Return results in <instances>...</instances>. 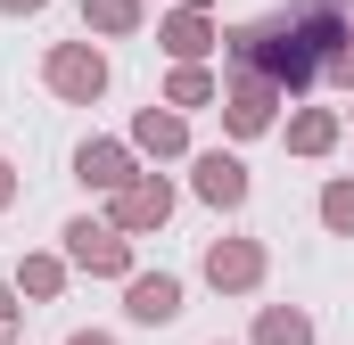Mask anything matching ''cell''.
<instances>
[{"label": "cell", "instance_id": "obj_22", "mask_svg": "<svg viewBox=\"0 0 354 345\" xmlns=\"http://www.w3.org/2000/svg\"><path fill=\"white\" fill-rule=\"evenodd\" d=\"M181 8H206V0H181Z\"/></svg>", "mask_w": 354, "mask_h": 345}, {"label": "cell", "instance_id": "obj_2", "mask_svg": "<svg viewBox=\"0 0 354 345\" xmlns=\"http://www.w3.org/2000/svg\"><path fill=\"white\" fill-rule=\"evenodd\" d=\"M41 75H50V90H58V99H75V107H91V99L107 90V58H99L91 41H58Z\"/></svg>", "mask_w": 354, "mask_h": 345}, {"label": "cell", "instance_id": "obj_10", "mask_svg": "<svg viewBox=\"0 0 354 345\" xmlns=\"http://www.w3.org/2000/svg\"><path fill=\"white\" fill-rule=\"evenodd\" d=\"M132 140H140V148H157V157H181V148H189V132H181L174 107H149V115L132 124Z\"/></svg>", "mask_w": 354, "mask_h": 345}, {"label": "cell", "instance_id": "obj_13", "mask_svg": "<svg viewBox=\"0 0 354 345\" xmlns=\"http://www.w3.org/2000/svg\"><path fill=\"white\" fill-rule=\"evenodd\" d=\"M17 288H25V296H41V304H50V296H58V288H66V263H58V255H25V263H17Z\"/></svg>", "mask_w": 354, "mask_h": 345}, {"label": "cell", "instance_id": "obj_9", "mask_svg": "<svg viewBox=\"0 0 354 345\" xmlns=\"http://www.w3.org/2000/svg\"><path fill=\"white\" fill-rule=\"evenodd\" d=\"M157 41H165V50H174L181 66H198V58H206V50H214V25H206V17H198V8H174V17H165V25H157Z\"/></svg>", "mask_w": 354, "mask_h": 345}, {"label": "cell", "instance_id": "obj_3", "mask_svg": "<svg viewBox=\"0 0 354 345\" xmlns=\"http://www.w3.org/2000/svg\"><path fill=\"white\" fill-rule=\"evenodd\" d=\"M124 313H132L140 329H165V321H181V279H174V271H132Z\"/></svg>", "mask_w": 354, "mask_h": 345}, {"label": "cell", "instance_id": "obj_8", "mask_svg": "<svg viewBox=\"0 0 354 345\" xmlns=\"http://www.w3.org/2000/svg\"><path fill=\"white\" fill-rule=\"evenodd\" d=\"M75 172H83L91 189H124V181H140L124 140H83V148H75Z\"/></svg>", "mask_w": 354, "mask_h": 345}, {"label": "cell", "instance_id": "obj_11", "mask_svg": "<svg viewBox=\"0 0 354 345\" xmlns=\"http://www.w3.org/2000/svg\"><path fill=\"white\" fill-rule=\"evenodd\" d=\"M256 345H313V321H305L297 304H264V321H256Z\"/></svg>", "mask_w": 354, "mask_h": 345}, {"label": "cell", "instance_id": "obj_12", "mask_svg": "<svg viewBox=\"0 0 354 345\" xmlns=\"http://www.w3.org/2000/svg\"><path fill=\"white\" fill-rule=\"evenodd\" d=\"M330 140H338V115H330V107H305V115L288 124V148H297V157H322Z\"/></svg>", "mask_w": 354, "mask_h": 345}, {"label": "cell", "instance_id": "obj_6", "mask_svg": "<svg viewBox=\"0 0 354 345\" xmlns=\"http://www.w3.org/2000/svg\"><path fill=\"white\" fill-rule=\"evenodd\" d=\"M272 107H280V90H272L264 75H239V83L223 90V124H231V132H264Z\"/></svg>", "mask_w": 354, "mask_h": 345}, {"label": "cell", "instance_id": "obj_5", "mask_svg": "<svg viewBox=\"0 0 354 345\" xmlns=\"http://www.w3.org/2000/svg\"><path fill=\"white\" fill-rule=\"evenodd\" d=\"M165 214H174V189H165V181H124L107 222H115V230H157Z\"/></svg>", "mask_w": 354, "mask_h": 345}, {"label": "cell", "instance_id": "obj_21", "mask_svg": "<svg viewBox=\"0 0 354 345\" xmlns=\"http://www.w3.org/2000/svg\"><path fill=\"white\" fill-rule=\"evenodd\" d=\"M66 345H115V337H99V329H75V337H66Z\"/></svg>", "mask_w": 354, "mask_h": 345}, {"label": "cell", "instance_id": "obj_20", "mask_svg": "<svg viewBox=\"0 0 354 345\" xmlns=\"http://www.w3.org/2000/svg\"><path fill=\"white\" fill-rule=\"evenodd\" d=\"M8 197H17V172H8V157H0V206H8Z\"/></svg>", "mask_w": 354, "mask_h": 345}, {"label": "cell", "instance_id": "obj_24", "mask_svg": "<svg viewBox=\"0 0 354 345\" xmlns=\"http://www.w3.org/2000/svg\"><path fill=\"white\" fill-rule=\"evenodd\" d=\"M0 345H17V337H0Z\"/></svg>", "mask_w": 354, "mask_h": 345}, {"label": "cell", "instance_id": "obj_19", "mask_svg": "<svg viewBox=\"0 0 354 345\" xmlns=\"http://www.w3.org/2000/svg\"><path fill=\"white\" fill-rule=\"evenodd\" d=\"M0 8H8V17H33V8H50V0H0Z\"/></svg>", "mask_w": 354, "mask_h": 345}, {"label": "cell", "instance_id": "obj_18", "mask_svg": "<svg viewBox=\"0 0 354 345\" xmlns=\"http://www.w3.org/2000/svg\"><path fill=\"white\" fill-rule=\"evenodd\" d=\"M8 321H17V288L0 279V329H8Z\"/></svg>", "mask_w": 354, "mask_h": 345}, {"label": "cell", "instance_id": "obj_16", "mask_svg": "<svg viewBox=\"0 0 354 345\" xmlns=\"http://www.w3.org/2000/svg\"><path fill=\"white\" fill-rule=\"evenodd\" d=\"M322 222H330L338 239H354V181H330V189H322Z\"/></svg>", "mask_w": 354, "mask_h": 345}, {"label": "cell", "instance_id": "obj_14", "mask_svg": "<svg viewBox=\"0 0 354 345\" xmlns=\"http://www.w3.org/2000/svg\"><path fill=\"white\" fill-rule=\"evenodd\" d=\"M83 25L91 33H132L140 25V0H83Z\"/></svg>", "mask_w": 354, "mask_h": 345}, {"label": "cell", "instance_id": "obj_4", "mask_svg": "<svg viewBox=\"0 0 354 345\" xmlns=\"http://www.w3.org/2000/svg\"><path fill=\"white\" fill-rule=\"evenodd\" d=\"M206 279H214L223 296L256 288V279H264V247H256V239H214V247H206Z\"/></svg>", "mask_w": 354, "mask_h": 345}, {"label": "cell", "instance_id": "obj_1", "mask_svg": "<svg viewBox=\"0 0 354 345\" xmlns=\"http://www.w3.org/2000/svg\"><path fill=\"white\" fill-rule=\"evenodd\" d=\"M66 263H75V271H99V279H124V271H132V247H124V230H115V222H66Z\"/></svg>", "mask_w": 354, "mask_h": 345}, {"label": "cell", "instance_id": "obj_23", "mask_svg": "<svg viewBox=\"0 0 354 345\" xmlns=\"http://www.w3.org/2000/svg\"><path fill=\"white\" fill-rule=\"evenodd\" d=\"M330 8H346V0H330Z\"/></svg>", "mask_w": 354, "mask_h": 345}, {"label": "cell", "instance_id": "obj_15", "mask_svg": "<svg viewBox=\"0 0 354 345\" xmlns=\"http://www.w3.org/2000/svg\"><path fill=\"white\" fill-rule=\"evenodd\" d=\"M214 99V75L206 66H174V83H165V107H206Z\"/></svg>", "mask_w": 354, "mask_h": 345}, {"label": "cell", "instance_id": "obj_7", "mask_svg": "<svg viewBox=\"0 0 354 345\" xmlns=\"http://www.w3.org/2000/svg\"><path fill=\"white\" fill-rule=\"evenodd\" d=\"M198 197H206V206H223V214H231V206H248V165H239V157H223V148H206V157H198Z\"/></svg>", "mask_w": 354, "mask_h": 345}, {"label": "cell", "instance_id": "obj_17", "mask_svg": "<svg viewBox=\"0 0 354 345\" xmlns=\"http://www.w3.org/2000/svg\"><path fill=\"white\" fill-rule=\"evenodd\" d=\"M322 75H338V83H354V25H338V41H330V58H322Z\"/></svg>", "mask_w": 354, "mask_h": 345}]
</instances>
